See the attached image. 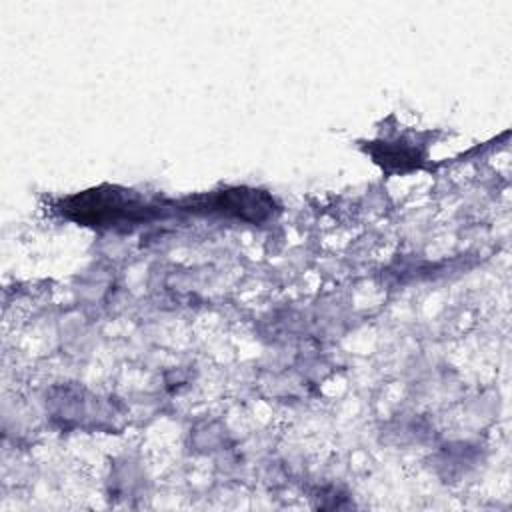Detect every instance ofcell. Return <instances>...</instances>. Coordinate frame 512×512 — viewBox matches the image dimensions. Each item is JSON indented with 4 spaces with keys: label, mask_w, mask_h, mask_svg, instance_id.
<instances>
[{
    "label": "cell",
    "mask_w": 512,
    "mask_h": 512,
    "mask_svg": "<svg viewBox=\"0 0 512 512\" xmlns=\"http://www.w3.org/2000/svg\"><path fill=\"white\" fill-rule=\"evenodd\" d=\"M366 152H370L374 162H378L390 174L414 170L424 162V152L408 144L406 140L370 142V146H366Z\"/></svg>",
    "instance_id": "cell-3"
},
{
    "label": "cell",
    "mask_w": 512,
    "mask_h": 512,
    "mask_svg": "<svg viewBox=\"0 0 512 512\" xmlns=\"http://www.w3.org/2000/svg\"><path fill=\"white\" fill-rule=\"evenodd\" d=\"M184 206L194 212L222 214L252 224L268 220L276 210L272 196L254 188H226L220 192L194 196L188 198Z\"/></svg>",
    "instance_id": "cell-2"
},
{
    "label": "cell",
    "mask_w": 512,
    "mask_h": 512,
    "mask_svg": "<svg viewBox=\"0 0 512 512\" xmlns=\"http://www.w3.org/2000/svg\"><path fill=\"white\" fill-rule=\"evenodd\" d=\"M60 212L82 226L110 228L142 222L152 216L154 208L130 190L100 186L64 198Z\"/></svg>",
    "instance_id": "cell-1"
}]
</instances>
